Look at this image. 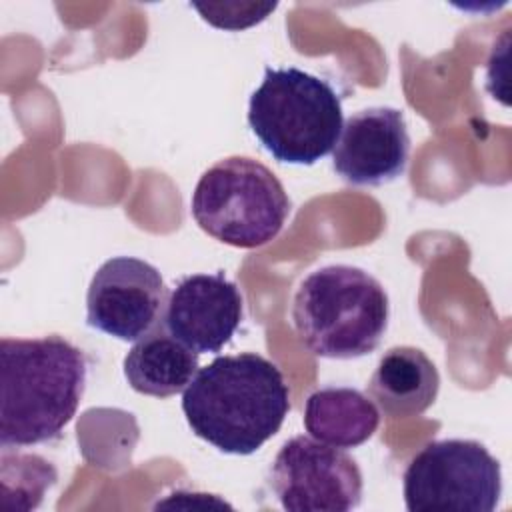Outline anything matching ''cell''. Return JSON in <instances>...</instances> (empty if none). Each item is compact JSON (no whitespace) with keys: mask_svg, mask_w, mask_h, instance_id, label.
<instances>
[{"mask_svg":"<svg viewBox=\"0 0 512 512\" xmlns=\"http://www.w3.org/2000/svg\"><path fill=\"white\" fill-rule=\"evenodd\" d=\"M182 412L198 438L248 456L280 430L290 390L280 368L256 352L216 356L184 388Z\"/></svg>","mask_w":512,"mask_h":512,"instance_id":"obj_1","label":"cell"},{"mask_svg":"<svg viewBox=\"0 0 512 512\" xmlns=\"http://www.w3.org/2000/svg\"><path fill=\"white\" fill-rule=\"evenodd\" d=\"M84 352L70 340H0V444L32 446L60 438L86 388Z\"/></svg>","mask_w":512,"mask_h":512,"instance_id":"obj_2","label":"cell"},{"mask_svg":"<svg viewBox=\"0 0 512 512\" xmlns=\"http://www.w3.org/2000/svg\"><path fill=\"white\" fill-rule=\"evenodd\" d=\"M384 286L366 270L330 264L310 272L292 302V322L316 356L350 360L374 352L388 328Z\"/></svg>","mask_w":512,"mask_h":512,"instance_id":"obj_3","label":"cell"},{"mask_svg":"<svg viewBox=\"0 0 512 512\" xmlns=\"http://www.w3.org/2000/svg\"><path fill=\"white\" fill-rule=\"evenodd\" d=\"M248 124L278 160L312 166L338 142L344 116L334 86L300 68H266L248 102Z\"/></svg>","mask_w":512,"mask_h":512,"instance_id":"obj_4","label":"cell"},{"mask_svg":"<svg viewBox=\"0 0 512 512\" xmlns=\"http://www.w3.org/2000/svg\"><path fill=\"white\" fill-rule=\"evenodd\" d=\"M290 210L292 202L276 174L248 156H228L210 166L190 200L196 224L234 248H258L274 240Z\"/></svg>","mask_w":512,"mask_h":512,"instance_id":"obj_5","label":"cell"},{"mask_svg":"<svg viewBox=\"0 0 512 512\" xmlns=\"http://www.w3.org/2000/svg\"><path fill=\"white\" fill-rule=\"evenodd\" d=\"M402 492L408 512H492L502 496L500 462L478 440H434L410 458Z\"/></svg>","mask_w":512,"mask_h":512,"instance_id":"obj_6","label":"cell"},{"mask_svg":"<svg viewBox=\"0 0 512 512\" xmlns=\"http://www.w3.org/2000/svg\"><path fill=\"white\" fill-rule=\"evenodd\" d=\"M268 484L284 510L348 512L362 500V472L342 448L294 436L272 460Z\"/></svg>","mask_w":512,"mask_h":512,"instance_id":"obj_7","label":"cell"},{"mask_svg":"<svg viewBox=\"0 0 512 512\" xmlns=\"http://www.w3.org/2000/svg\"><path fill=\"white\" fill-rule=\"evenodd\" d=\"M166 308L158 268L134 256H114L92 276L86 294L88 326L118 340H138L154 330Z\"/></svg>","mask_w":512,"mask_h":512,"instance_id":"obj_8","label":"cell"},{"mask_svg":"<svg viewBox=\"0 0 512 512\" xmlns=\"http://www.w3.org/2000/svg\"><path fill=\"white\" fill-rule=\"evenodd\" d=\"M408 156L410 136L402 110L372 106L342 124L332 168L352 186H382L404 174Z\"/></svg>","mask_w":512,"mask_h":512,"instance_id":"obj_9","label":"cell"},{"mask_svg":"<svg viewBox=\"0 0 512 512\" xmlns=\"http://www.w3.org/2000/svg\"><path fill=\"white\" fill-rule=\"evenodd\" d=\"M244 300L238 286L224 276L190 274L172 288L162 324L182 344L202 352H220L242 322Z\"/></svg>","mask_w":512,"mask_h":512,"instance_id":"obj_10","label":"cell"},{"mask_svg":"<svg viewBox=\"0 0 512 512\" xmlns=\"http://www.w3.org/2000/svg\"><path fill=\"white\" fill-rule=\"evenodd\" d=\"M438 388L436 364L416 346L386 350L368 382L370 398L390 418L420 416L434 404Z\"/></svg>","mask_w":512,"mask_h":512,"instance_id":"obj_11","label":"cell"},{"mask_svg":"<svg viewBox=\"0 0 512 512\" xmlns=\"http://www.w3.org/2000/svg\"><path fill=\"white\" fill-rule=\"evenodd\" d=\"M198 372V352L176 340L164 324L136 340L124 358V378L138 394L168 398Z\"/></svg>","mask_w":512,"mask_h":512,"instance_id":"obj_12","label":"cell"},{"mask_svg":"<svg viewBox=\"0 0 512 512\" xmlns=\"http://www.w3.org/2000/svg\"><path fill=\"white\" fill-rule=\"evenodd\" d=\"M380 412L372 398L348 386H324L304 406L306 432L336 448L364 444L378 428Z\"/></svg>","mask_w":512,"mask_h":512,"instance_id":"obj_13","label":"cell"}]
</instances>
